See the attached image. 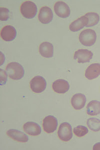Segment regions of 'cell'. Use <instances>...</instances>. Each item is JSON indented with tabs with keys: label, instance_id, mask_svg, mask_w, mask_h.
<instances>
[{
	"label": "cell",
	"instance_id": "obj_1",
	"mask_svg": "<svg viewBox=\"0 0 100 150\" xmlns=\"http://www.w3.org/2000/svg\"><path fill=\"white\" fill-rule=\"evenodd\" d=\"M6 71L11 79L15 80L22 79L25 74L23 66L17 62H11L8 64Z\"/></svg>",
	"mask_w": 100,
	"mask_h": 150
},
{
	"label": "cell",
	"instance_id": "obj_2",
	"mask_svg": "<svg viewBox=\"0 0 100 150\" xmlns=\"http://www.w3.org/2000/svg\"><path fill=\"white\" fill-rule=\"evenodd\" d=\"M96 38L95 31L91 29H87L82 31L79 38L80 43L86 46H93L95 43Z\"/></svg>",
	"mask_w": 100,
	"mask_h": 150
},
{
	"label": "cell",
	"instance_id": "obj_3",
	"mask_svg": "<svg viewBox=\"0 0 100 150\" xmlns=\"http://www.w3.org/2000/svg\"><path fill=\"white\" fill-rule=\"evenodd\" d=\"M21 12L23 16L25 18L32 19L34 18L37 14V6L32 1H25L21 6Z\"/></svg>",
	"mask_w": 100,
	"mask_h": 150
},
{
	"label": "cell",
	"instance_id": "obj_4",
	"mask_svg": "<svg viewBox=\"0 0 100 150\" xmlns=\"http://www.w3.org/2000/svg\"><path fill=\"white\" fill-rule=\"evenodd\" d=\"M58 135L62 141L65 142L70 141L73 136L71 125L67 122L61 124L58 130Z\"/></svg>",
	"mask_w": 100,
	"mask_h": 150
},
{
	"label": "cell",
	"instance_id": "obj_5",
	"mask_svg": "<svg viewBox=\"0 0 100 150\" xmlns=\"http://www.w3.org/2000/svg\"><path fill=\"white\" fill-rule=\"evenodd\" d=\"M30 85V88L33 92L40 93L46 89L47 83L44 78L41 76H37L31 80Z\"/></svg>",
	"mask_w": 100,
	"mask_h": 150
},
{
	"label": "cell",
	"instance_id": "obj_6",
	"mask_svg": "<svg viewBox=\"0 0 100 150\" xmlns=\"http://www.w3.org/2000/svg\"><path fill=\"white\" fill-rule=\"evenodd\" d=\"M43 126L44 131L47 133H52L55 131L57 128V120L53 116H47L43 120Z\"/></svg>",
	"mask_w": 100,
	"mask_h": 150
},
{
	"label": "cell",
	"instance_id": "obj_7",
	"mask_svg": "<svg viewBox=\"0 0 100 150\" xmlns=\"http://www.w3.org/2000/svg\"><path fill=\"white\" fill-rule=\"evenodd\" d=\"M93 54L91 51L86 49H80L74 52V58L77 60L79 63H89L92 58Z\"/></svg>",
	"mask_w": 100,
	"mask_h": 150
},
{
	"label": "cell",
	"instance_id": "obj_8",
	"mask_svg": "<svg viewBox=\"0 0 100 150\" xmlns=\"http://www.w3.org/2000/svg\"><path fill=\"white\" fill-rule=\"evenodd\" d=\"M54 8L56 14L60 18H66L70 15V8L63 1H57L55 4Z\"/></svg>",
	"mask_w": 100,
	"mask_h": 150
},
{
	"label": "cell",
	"instance_id": "obj_9",
	"mask_svg": "<svg viewBox=\"0 0 100 150\" xmlns=\"http://www.w3.org/2000/svg\"><path fill=\"white\" fill-rule=\"evenodd\" d=\"M53 14L51 9L48 6H44L40 9L38 15L39 21L43 24H48L52 21Z\"/></svg>",
	"mask_w": 100,
	"mask_h": 150
},
{
	"label": "cell",
	"instance_id": "obj_10",
	"mask_svg": "<svg viewBox=\"0 0 100 150\" xmlns=\"http://www.w3.org/2000/svg\"><path fill=\"white\" fill-rule=\"evenodd\" d=\"M17 35L15 28L11 25H7L2 29L1 36L2 38L6 42H11L15 40Z\"/></svg>",
	"mask_w": 100,
	"mask_h": 150
},
{
	"label": "cell",
	"instance_id": "obj_11",
	"mask_svg": "<svg viewBox=\"0 0 100 150\" xmlns=\"http://www.w3.org/2000/svg\"><path fill=\"white\" fill-rule=\"evenodd\" d=\"M24 132L29 135L33 136H38L41 133L42 130L38 124L34 122H27L23 126Z\"/></svg>",
	"mask_w": 100,
	"mask_h": 150
},
{
	"label": "cell",
	"instance_id": "obj_12",
	"mask_svg": "<svg viewBox=\"0 0 100 150\" xmlns=\"http://www.w3.org/2000/svg\"><path fill=\"white\" fill-rule=\"evenodd\" d=\"M52 88L55 92L58 93H64L67 92L70 89V85L67 81L59 79L53 83Z\"/></svg>",
	"mask_w": 100,
	"mask_h": 150
},
{
	"label": "cell",
	"instance_id": "obj_13",
	"mask_svg": "<svg viewBox=\"0 0 100 150\" xmlns=\"http://www.w3.org/2000/svg\"><path fill=\"white\" fill-rule=\"evenodd\" d=\"M86 98L85 95L81 93H76L72 97L71 104L76 110H80L85 106Z\"/></svg>",
	"mask_w": 100,
	"mask_h": 150
},
{
	"label": "cell",
	"instance_id": "obj_14",
	"mask_svg": "<svg viewBox=\"0 0 100 150\" xmlns=\"http://www.w3.org/2000/svg\"><path fill=\"white\" fill-rule=\"evenodd\" d=\"M100 75V64L95 63L88 67L85 71V77L89 80L97 78Z\"/></svg>",
	"mask_w": 100,
	"mask_h": 150
},
{
	"label": "cell",
	"instance_id": "obj_15",
	"mask_svg": "<svg viewBox=\"0 0 100 150\" xmlns=\"http://www.w3.org/2000/svg\"><path fill=\"white\" fill-rule=\"evenodd\" d=\"M39 52L43 57L51 58L53 56L54 47L52 44L48 42H44L40 45Z\"/></svg>",
	"mask_w": 100,
	"mask_h": 150
},
{
	"label": "cell",
	"instance_id": "obj_16",
	"mask_svg": "<svg viewBox=\"0 0 100 150\" xmlns=\"http://www.w3.org/2000/svg\"><path fill=\"white\" fill-rule=\"evenodd\" d=\"M7 134L12 139L17 142L26 143L28 141V136L17 129H10L7 132Z\"/></svg>",
	"mask_w": 100,
	"mask_h": 150
},
{
	"label": "cell",
	"instance_id": "obj_17",
	"mask_svg": "<svg viewBox=\"0 0 100 150\" xmlns=\"http://www.w3.org/2000/svg\"><path fill=\"white\" fill-rule=\"evenodd\" d=\"M89 22V19L87 17L82 16L77 20L72 22L69 26L70 30L72 32H76L81 30L87 26Z\"/></svg>",
	"mask_w": 100,
	"mask_h": 150
},
{
	"label": "cell",
	"instance_id": "obj_18",
	"mask_svg": "<svg viewBox=\"0 0 100 150\" xmlns=\"http://www.w3.org/2000/svg\"><path fill=\"white\" fill-rule=\"evenodd\" d=\"M87 114L90 116H96L100 114V102L96 100L90 102L87 106Z\"/></svg>",
	"mask_w": 100,
	"mask_h": 150
},
{
	"label": "cell",
	"instance_id": "obj_19",
	"mask_svg": "<svg viewBox=\"0 0 100 150\" xmlns=\"http://www.w3.org/2000/svg\"><path fill=\"white\" fill-rule=\"evenodd\" d=\"M89 19V22L86 27H93L96 25L99 21V14L95 13H88L85 15Z\"/></svg>",
	"mask_w": 100,
	"mask_h": 150
},
{
	"label": "cell",
	"instance_id": "obj_20",
	"mask_svg": "<svg viewBox=\"0 0 100 150\" xmlns=\"http://www.w3.org/2000/svg\"><path fill=\"white\" fill-rule=\"evenodd\" d=\"M87 125L89 129L95 132L100 130V120L96 118H91L87 120Z\"/></svg>",
	"mask_w": 100,
	"mask_h": 150
},
{
	"label": "cell",
	"instance_id": "obj_21",
	"mask_svg": "<svg viewBox=\"0 0 100 150\" xmlns=\"http://www.w3.org/2000/svg\"><path fill=\"white\" fill-rule=\"evenodd\" d=\"M73 132L77 137H81L86 135L89 132V130L85 126L79 125L74 128Z\"/></svg>",
	"mask_w": 100,
	"mask_h": 150
},
{
	"label": "cell",
	"instance_id": "obj_22",
	"mask_svg": "<svg viewBox=\"0 0 100 150\" xmlns=\"http://www.w3.org/2000/svg\"><path fill=\"white\" fill-rule=\"evenodd\" d=\"M9 11L6 8L1 7L0 8V20L6 21L9 18Z\"/></svg>",
	"mask_w": 100,
	"mask_h": 150
},
{
	"label": "cell",
	"instance_id": "obj_23",
	"mask_svg": "<svg viewBox=\"0 0 100 150\" xmlns=\"http://www.w3.org/2000/svg\"><path fill=\"white\" fill-rule=\"evenodd\" d=\"M93 150H100V142L96 143L94 145L93 147Z\"/></svg>",
	"mask_w": 100,
	"mask_h": 150
}]
</instances>
